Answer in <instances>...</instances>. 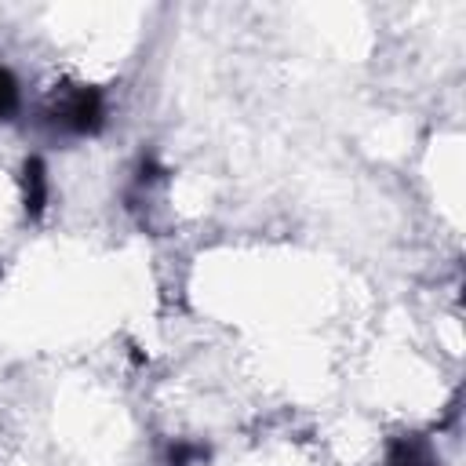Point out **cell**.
Returning <instances> with one entry per match:
<instances>
[{"label": "cell", "mask_w": 466, "mask_h": 466, "mask_svg": "<svg viewBox=\"0 0 466 466\" xmlns=\"http://www.w3.org/2000/svg\"><path fill=\"white\" fill-rule=\"evenodd\" d=\"M18 109V87L11 80V73L0 66V120H7Z\"/></svg>", "instance_id": "obj_1"}]
</instances>
